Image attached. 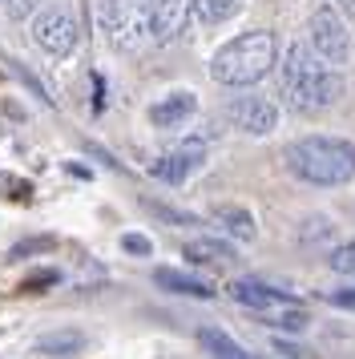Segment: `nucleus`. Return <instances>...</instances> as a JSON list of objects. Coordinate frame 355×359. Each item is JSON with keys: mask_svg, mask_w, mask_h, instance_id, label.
Returning <instances> with one entry per match:
<instances>
[{"mask_svg": "<svg viewBox=\"0 0 355 359\" xmlns=\"http://www.w3.org/2000/svg\"><path fill=\"white\" fill-rule=\"evenodd\" d=\"M343 93V77L327 65L323 57L307 45H290L283 57V97L295 114H319L327 105H335Z\"/></svg>", "mask_w": 355, "mask_h": 359, "instance_id": "1", "label": "nucleus"}, {"mask_svg": "<svg viewBox=\"0 0 355 359\" xmlns=\"http://www.w3.org/2000/svg\"><path fill=\"white\" fill-rule=\"evenodd\" d=\"M283 162L307 186H343L355 178V146L343 137H323V133L299 137L287 146Z\"/></svg>", "mask_w": 355, "mask_h": 359, "instance_id": "2", "label": "nucleus"}, {"mask_svg": "<svg viewBox=\"0 0 355 359\" xmlns=\"http://www.w3.org/2000/svg\"><path fill=\"white\" fill-rule=\"evenodd\" d=\"M274 53H279L274 33H267V29L242 33V36H234L230 45H222V49L214 53L210 77L218 85H255L274 69Z\"/></svg>", "mask_w": 355, "mask_h": 359, "instance_id": "3", "label": "nucleus"}, {"mask_svg": "<svg viewBox=\"0 0 355 359\" xmlns=\"http://www.w3.org/2000/svg\"><path fill=\"white\" fill-rule=\"evenodd\" d=\"M97 17L101 29L121 53H138L149 45V17H145V0H97Z\"/></svg>", "mask_w": 355, "mask_h": 359, "instance_id": "4", "label": "nucleus"}, {"mask_svg": "<svg viewBox=\"0 0 355 359\" xmlns=\"http://www.w3.org/2000/svg\"><path fill=\"white\" fill-rule=\"evenodd\" d=\"M32 45L45 49L48 57H69L73 45H77V20L69 8L53 4V8H41L32 17Z\"/></svg>", "mask_w": 355, "mask_h": 359, "instance_id": "5", "label": "nucleus"}, {"mask_svg": "<svg viewBox=\"0 0 355 359\" xmlns=\"http://www.w3.org/2000/svg\"><path fill=\"white\" fill-rule=\"evenodd\" d=\"M311 53L323 57L327 65L347 61V25H343L335 8H315V17H311Z\"/></svg>", "mask_w": 355, "mask_h": 359, "instance_id": "6", "label": "nucleus"}, {"mask_svg": "<svg viewBox=\"0 0 355 359\" xmlns=\"http://www.w3.org/2000/svg\"><path fill=\"white\" fill-rule=\"evenodd\" d=\"M206 162V146L202 142H182L178 149H170V154H161L158 162L149 165V174L158 182H170V186H178V182H186L198 170V165Z\"/></svg>", "mask_w": 355, "mask_h": 359, "instance_id": "7", "label": "nucleus"}, {"mask_svg": "<svg viewBox=\"0 0 355 359\" xmlns=\"http://www.w3.org/2000/svg\"><path fill=\"white\" fill-rule=\"evenodd\" d=\"M145 17H149V36L166 45L186 29L190 17V0H145Z\"/></svg>", "mask_w": 355, "mask_h": 359, "instance_id": "8", "label": "nucleus"}, {"mask_svg": "<svg viewBox=\"0 0 355 359\" xmlns=\"http://www.w3.org/2000/svg\"><path fill=\"white\" fill-rule=\"evenodd\" d=\"M230 121H234L239 130L262 137V133H271L274 126H279V105H271L267 97H239L230 105Z\"/></svg>", "mask_w": 355, "mask_h": 359, "instance_id": "9", "label": "nucleus"}, {"mask_svg": "<svg viewBox=\"0 0 355 359\" xmlns=\"http://www.w3.org/2000/svg\"><path fill=\"white\" fill-rule=\"evenodd\" d=\"M230 299L242 303V307H250V311H271V307H287V303H295V294L274 291V287L258 283V278H234V283H230Z\"/></svg>", "mask_w": 355, "mask_h": 359, "instance_id": "10", "label": "nucleus"}, {"mask_svg": "<svg viewBox=\"0 0 355 359\" xmlns=\"http://www.w3.org/2000/svg\"><path fill=\"white\" fill-rule=\"evenodd\" d=\"M194 109H198V97L194 93H170V97H161L149 105V121L158 126V130H174L182 121H190Z\"/></svg>", "mask_w": 355, "mask_h": 359, "instance_id": "11", "label": "nucleus"}, {"mask_svg": "<svg viewBox=\"0 0 355 359\" xmlns=\"http://www.w3.org/2000/svg\"><path fill=\"white\" fill-rule=\"evenodd\" d=\"M154 283H158L161 291H170V294H186V299H214V287H210L206 278L186 275V271H174V266H158V271H154Z\"/></svg>", "mask_w": 355, "mask_h": 359, "instance_id": "12", "label": "nucleus"}, {"mask_svg": "<svg viewBox=\"0 0 355 359\" xmlns=\"http://www.w3.org/2000/svg\"><path fill=\"white\" fill-rule=\"evenodd\" d=\"M182 255H186L190 262H210V266H226V262L239 259V255H234V246L218 243V238H194V243H186Z\"/></svg>", "mask_w": 355, "mask_h": 359, "instance_id": "13", "label": "nucleus"}, {"mask_svg": "<svg viewBox=\"0 0 355 359\" xmlns=\"http://www.w3.org/2000/svg\"><path fill=\"white\" fill-rule=\"evenodd\" d=\"M214 218L222 222L226 234H234V238H242V243H250V238L258 234L250 210H242V206H218V210H214Z\"/></svg>", "mask_w": 355, "mask_h": 359, "instance_id": "14", "label": "nucleus"}, {"mask_svg": "<svg viewBox=\"0 0 355 359\" xmlns=\"http://www.w3.org/2000/svg\"><path fill=\"white\" fill-rule=\"evenodd\" d=\"M198 339H202V347H206L214 359H250L239 343L230 339L226 331H218V327H202V331H198Z\"/></svg>", "mask_w": 355, "mask_h": 359, "instance_id": "15", "label": "nucleus"}, {"mask_svg": "<svg viewBox=\"0 0 355 359\" xmlns=\"http://www.w3.org/2000/svg\"><path fill=\"white\" fill-rule=\"evenodd\" d=\"M85 347V335L81 331H53V335H41L36 339V351H45V355H73Z\"/></svg>", "mask_w": 355, "mask_h": 359, "instance_id": "16", "label": "nucleus"}, {"mask_svg": "<svg viewBox=\"0 0 355 359\" xmlns=\"http://www.w3.org/2000/svg\"><path fill=\"white\" fill-rule=\"evenodd\" d=\"M190 13L206 25H222L239 13V0H190Z\"/></svg>", "mask_w": 355, "mask_h": 359, "instance_id": "17", "label": "nucleus"}, {"mask_svg": "<svg viewBox=\"0 0 355 359\" xmlns=\"http://www.w3.org/2000/svg\"><path fill=\"white\" fill-rule=\"evenodd\" d=\"M331 271L355 278V238H351V243H343L339 250H331Z\"/></svg>", "mask_w": 355, "mask_h": 359, "instance_id": "18", "label": "nucleus"}, {"mask_svg": "<svg viewBox=\"0 0 355 359\" xmlns=\"http://www.w3.org/2000/svg\"><path fill=\"white\" fill-rule=\"evenodd\" d=\"M121 250H126V255H142V259H149V255H154V243H149L145 234H121Z\"/></svg>", "mask_w": 355, "mask_h": 359, "instance_id": "19", "label": "nucleus"}, {"mask_svg": "<svg viewBox=\"0 0 355 359\" xmlns=\"http://www.w3.org/2000/svg\"><path fill=\"white\" fill-rule=\"evenodd\" d=\"M4 8H8L13 20H25V17H32V13L41 8V0H4Z\"/></svg>", "mask_w": 355, "mask_h": 359, "instance_id": "20", "label": "nucleus"}, {"mask_svg": "<svg viewBox=\"0 0 355 359\" xmlns=\"http://www.w3.org/2000/svg\"><path fill=\"white\" fill-rule=\"evenodd\" d=\"M274 327H283V331H303L307 315H303V311H287V315H279V319H274Z\"/></svg>", "mask_w": 355, "mask_h": 359, "instance_id": "21", "label": "nucleus"}, {"mask_svg": "<svg viewBox=\"0 0 355 359\" xmlns=\"http://www.w3.org/2000/svg\"><path fill=\"white\" fill-rule=\"evenodd\" d=\"M53 246V238H32V243H20L13 250V259H20V255H32V250H48Z\"/></svg>", "mask_w": 355, "mask_h": 359, "instance_id": "22", "label": "nucleus"}, {"mask_svg": "<svg viewBox=\"0 0 355 359\" xmlns=\"http://www.w3.org/2000/svg\"><path fill=\"white\" fill-rule=\"evenodd\" d=\"M327 299L335 307H355V287H343V291H327Z\"/></svg>", "mask_w": 355, "mask_h": 359, "instance_id": "23", "label": "nucleus"}, {"mask_svg": "<svg viewBox=\"0 0 355 359\" xmlns=\"http://www.w3.org/2000/svg\"><path fill=\"white\" fill-rule=\"evenodd\" d=\"M149 210L161 214V218H170V222H194L190 214H178V210H170V206H158V202H149Z\"/></svg>", "mask_w": 355, "mask_h": 359, "instance_id": "24", "label": "nucleus"}, {"mask_svg": "<svg viewBox=\"0 0 355 359\" xmlns=\"http://www.w3.org/2000/svg\"><path fill=\"white\" fill-rule=\"evenodd\" d=\"M57 271H45V275H36V278H29V283H25V291H36V287H53V283H57Z\"/></svg>", "mask_w": 355, "mask_h": 359, "instance_id": "25", "label": "nucleus"}, {"mask_svg": "<svg viewBox=\"0 0 355 359\" xmlns=\"http://www.w3.org/2000/svg\"><path fill=\"white\" fill-rule=\"evenodd\" d=\"M274 351H279V355H290V359H303V355H307L303 347H295V343H283V339H274Z\"/></svg>", "mask_w": 355, "mask_h": 359, "instance_id": "26", "label": "nucleus"}, {"mask_svg": "<svg viewBox=\"0 0 355 359\" xmlns=\"http://www.w3.org/2000/svg\"><path fill=\"white\" fill-rule=\"evenodd\" d=\"M339 4H343V8H347V13H355V0H339Z\"/></svg>", "mask_w": 355, "mask_h": 359, "instance_id": "27", "label": "nucleus"}, {"mask_svg": "<svg viewBox=\"0 0 355 359\" xmlns=\"http://www.w3.org/2000/svg\"><path fill=\"white\" fill-rule=\"evenodd\" d=\"M0 4H4V0H0Z\"/></svg>", "mask_w": 355, "mask_h": 359, "instance_id": "28", "label": "nucleus"}]
</instances>
